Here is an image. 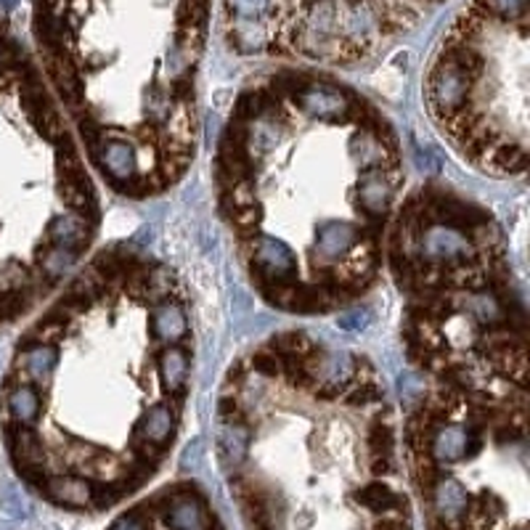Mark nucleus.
<instances>
[{
  "instance_id": "obj_1",
  "label": "nucleus",
  "mask_w": 530,
  "mask_h": 530,
  "mask_svg": "<svg viewBox=\"0 0 530 530\" xmlns=\"http://www.w3.org/2000/svg\"><path fill=\"white\" fill-rule=\"evenodd\" d=\"M472 90V80L457 69L443 53L438 56L430 77H427V104L438 119H454L467 109Z\"/></svg>"
},
{
  "instance_id": "obj_2",
  "label": "nucleus",
  "mask_w": 530,
  "mask_h": 530,
  "mask_svg": "<svg viewBox=\"0 0 530 530\" xmlns=\"http://www.w3.org/2000/svg\"><path fill=\"white\" fill-rule=\"evenodd\" d=\"M358 361L345 350H313L303 361L305 388H313L321 398H334L348 390L356 380Z\"/></svg>"
},
{
  "instance_id": "obj_3",
  "label": "nucleus",
  "mask_w": 530,
  "mask_h": 530,
  "mask_svg": "<svg viewBox=\"0 0 530 530\" xmlns=\"http://www.w3.org/2000/svg\"><path fill=\"white\" fill-rule=\"evenodd\" d=\"M417 255H419L417 260L425 263V265L454 268L459 263L472 260L475 247H472V242L467 239L465 231L443 226V223H427V226H422V231L417 236Z\"/></svg>"
},
{
  "instance_id": "obj_4",
  "label": "nucleus",
  "mask_w": 530,
  "mask_h": 530,
  "mask_svg": "<svg viewBox=\"0 0 530 530\" xmlns=\"http://www.w3.org/2000/svg\"><path fill=\"white\" fill-rule=\"evenodd\" d=\"M252 276L257 279V287L265 284H289L297 273L295 252L276 236H257L252 244Z\"/></svg>"
},
{
  "instance_id": "obj_5",
  "label": "nucleus",
  "mask_w": 530,
  "mask_h": 530,
  "mask_svg": "<svg viewBox=\"0 0 530 530\" xmlns=\"http://www.w3.org/2000/svg\"><path fill=\"white\" fill-rule=\"evenodd\" d=\"M295 104L308 114V117H316V119H326V122H342L348 119V111H350V93L332 85V82H316L311 80L308 88H303L300 93L292 96Z\"/></svg>"
},
{
  "instance_id": "obj_6",
  "label": "nucleus",
  "mask_w": 530,
  "mask_h": 530,
  "mask_svg": "<svg viewBox=\"0 0 530 530\" xmlns=\"http://www.w3.org/2000/svg\"><path fill=\"white\" fill-rule=\"evenodd\" d=\"M480 430H465L457 425H438L430 430L427 451L435 465H454L462 459H470L480 451Z\"/></svg>"
},
{
  "instance_id": "obj_7",
  "label": "nucleus",
  "mask_w": 530,
  "mask_h": 530,
  "mask_svg": "<svg viewBox=\"0 0 530 530\" xmlns=\"http://www.w3.org/2000/svg\"><path fill=\"white\" fill-rule=\"evenodd\" d=\"M358 239H364V234L348 223V220H326L316 228V244H313V260L316 265H332L345 260Z\"/></svg>"
},
{
  "instance_id": "obj_8",
  "label": "nucleus",
  "mask_w": 530,
  "mask_h": 530,
  "mask_svg": "<svg viewBox=\"0 0 530 530\" xmlns=\"http://www.w3.org/2000/svg\"><path fill=\"white\" fill-rule=\"evenodd\" d=\"M8 449H11V459H13L16 470L32 486L40 488L48 475L42 472L45 451H42V443L35 435V430L32 427H8Z\"/></svg>"
},
{
  "instance_id": "obj_9",
  "label": "nucleus",
  "mask_w": 530,
  "mask_h": 530,
  "mask_svg": "<svg viewBox=\"0 0 530 530\" xmlns=\"http://www.w3.org/2000/svg\"><path fill=\"white\" fill-rule=\"evenodd\" d=\"M93 157L98 159V167L109 175V181L122 188L127 181L135 178V170H138V159H135V149L133 143H127L125 138H117V135H104L101 143L96 146Z\"/></svg>"
},
{
  "instance_id": "obj_10",
  "label": "nucleus",
  "mask_w": 530,
  "mask_h": 530,
  "mask_svg": "<svg viewBox=\"0 0 530 530\" xmlns=\"http://www.w3.org/2000/svg\"><path fill=\"white\" fill-rule=\"evenodd\" d=\"M356 196H358V207L372 220H382V215L390 210V202H393V183H390L388 173L366 170L356 186Z\"/></svg>"
},
{
  "instance_id": "obj_11",
  "label": "nucleus",
  "mask_w": 530,
  "mask_h": 530,
  "mask_svg": "<svg viewBox=\"0 0 530 530\" xmlns=\"http://www.w3.org/2000/svg\"><path fill=\"white\" fill-rule=\"evenodd\" d=\"M40 491L61 504V507H72V510H80V507H88L93 504V483L85 480V478H74V475H53V478H45Z\"/></svg>"
},
{
  "instance_id": "obj_12",
  "label": "nucleus",
  "mask_w": 530,
  "mask_h": 530,
  "mask_svg": "<svg viewBox=\"0 0 530 530\" xmlns=\"http://www.w3.org/2000/svg\"><path fill=\"white\" fill-rule=\"evenodd\" d=\"M90 223L80 215H56L50 223H48V244L53 247H61V250H69L74 255H80L88 242H90Z\"/></svg>"
},
{
  "instance_id": "obj_13",
  "label": "nucleus",
  "mask_w": 530,
  "mask_h": 530,
  "mask_svg": "<svg viewBox=\"0 0 530 530\" xmlns=\"http://www.w3.org/2000/svg\"><path fill=\"white\" fill-rule=\"evenodd\" d=\"M45 69H48L56 90L61 93V98L69 106H77L82 101V82H80V74H77L72 58L66 56V50H45Z\"/></svg>"
},
{
  "instance_id": "obj_14",
  "label": "nucleus",
  "mask_w": 530,
  "mask_h": 530,
  "mask_svg": "<svg viewBox=\"0 0 530 530\" xmlns=\"http://www.w3.org/2000/svg\"><path fill=\"white\" fill-rule=\"evenodd\" d=\"M151 334L167 348L178 345L188 334V319L178 303H157L151 311Z\"/></svg>"
},
{
  "instance_id": "obj_15",
  "label": "nucleus",
  "mask_w": 530,
  "mask_h": 530,
  "mask_svg": "<svg viewBox=\"0 0 530 530\" xmlns=\"http://www.w3.org/2000/svg\"><path fill=\"white\" fill-rule=\"evenodd\" d=\"M173 433H175V414L165 403L143 411V417L135 425V438L141 443H149V446H157V449H162L167 441H173Z\"/></svg>"
},
{
  "instance_id": "obj_16",
  "label": "nucleus",
  "mask_w": 530,
  "mask_h": 530,
  "mask_svg": "<svg viewBox=\"0 0 530 530\" xmlns=\"http://www.w3.org/2000/svg\"><path fill=\"white\" fill-rule=\"evenodd\" d=\"M250 449V430L242 419H231L220 425L218 433V454L226 470H236L247 459Z\"/></svg>"
},
{
  "instance_id": "obj_17",
  "label": "nucleus",
  "mask_w": 530,
  "mask_h": 530,
  "mask_svg": "<svg viewBox=\"0 0 530 530\" xmlns=\"http://www.w3.org/2000/svg\"><path fill=\"white\" fill-rule=\"evenodd\" d=\"M430 502L438 507V518L443 523H451L462 515H467V504H470V496L465 494V488L451 480V478H438L433 494H430Z\"/></svg>"
},
{
  "instance_id": "obj_18",
  "label": "nucleus",
  "mask_w": 530,
  "mask_h": 530,
  "mask_svg": "<svg viewBox=\"0 0 530 530\" xmlns=\"http://www.w3.org/2000/svg\"><path fill=\"white\" fill-rule=\"evenodd\" d=\"M159 377H162V385L170 396H183V388H186V377H188V356L181 345H173V348H165L159 353Z\"/></svg>"
},
{
  "instance_id": "obj_19",
  "label": "nucleus",
  "mask_w": 530,
  "mask_h": 530,
  "mask_svg": "<svg viewBox=\"0 0 530 530\" xmlns=\"http://www.w3.org/2000/svg\"><path fill=\"white\" fill-rule=\"evenodd\" d=\"M467 308H470V313L475 316V321L480 326L496 329V326H504V321H507V305H504V300L494 289H488V287L478 289V292H470Z\"/></svg>"
},
{
  "instance_id": "obj_20",
  "label": "nucleus",
  "mask_w": 530,
  "mask_h": 530,
  "mask_svg": "<svg viewBox=\"0 0 530 530\" xmlns=\"http://www.w3.org/2000/svg\"><path fill=\"white\" fill-rule=\"evenodd\" d=\"M350 154L364 170H385L388 162L396 165V159H388V146L380 143L369 130H358L350 138Z\"/></svg>"
},
{
  "instance_id": "obj_21",
  "label": "nucleus",
  "mask_w": 530,
  "mask_h": 530,
  "mask_svg": "<svg viewBox=\"0 0 530 530\" xmlns=\"http://www.w3.org/2000/svg\"><path fill=\"white\" fill-rule=\"evenodd\" d=\"M56 361H58V350L53 345H27L21 350V366L37 385H45L50 380Z\"/></svg>"
},
{
  "instance_id": "obj_22",
  "label": "nucleus",
  "mask_w": 530,
  "mask_h": 530,
  "mask_svg": "<svg viewBox=\"0 0 530 530\" xmlns=\"http://www.w3.org/2000/svg\"><path fill=\"white\" fill-rule=\"evenodd\" d=\"M356 502L366 507L369 512L388 515V512H403L406 515V499L393 494L385 483H369L356 494Z\"/></svg>"
},
{
  "instance_id": "obj_23",
  "label": "nucleus",
  "mask_w": 530,
  "mask_h": 530,
  "mask_svg": "<svg viewBox=\"0 0 530 530\" xmlns=\"http://www.w3.org/2000/svg\"><path fill=\"white\" fill-rule=\"evenodd\" d=\"M8 411L19 427H29L40 417V393L32 385H16L8 393Z\"/></svg>"
},
{
  "instance_id": "obj_24",
  "label": "nucleus",
  "mask_w": 530,
  "mask_h": 530,
  "mask_svg": "<svg viewBox=\"0 0 530 530\" xmlns=\"http://www.w3.org/2000/svg\"><path fill=\"white\" fill-rule=\"evenodd\" d=\"M58 194L64 199V204L85 218L90 226L96 223V199H93V188L90 186H82V183H72V181H58Z\"/></svg>"
},
{
  "instance_id": "obj_25",
  "label": "nucleus",
  "mask_w": 530,
  "mask_h": 530,
  "mask_svg": "<svg viewBox=\"0 0 530 530\" xmlns=\"http://www.w3.org/2000/svg\"><path fill=\"white\" fill-rule=\"evenodd\" d=\"M74 252L69 250H61V247H53V244H45L42 250H37V265L45 276V281H56L61 279L72 265H74Z\"/></svg>"
},
{
  "instance_id": "obj_26",
  "label": "nucleus",
  "mask_w": 530,
  "mask_h": 530,
  "mask_svg": "<svg viewBox=\"0 0 530 530\" xmlns=\"http://www.w3.org/2000/svg\"><path fill=\"white\" fill-rule=\"evenodd\" d=\"M273 348V353H279L284 361H305L316 348L311 345V340L305 337V334H300V332H284V334H279V337H273V342H271Z\"/></svg>"
},
{
  "instance_id": "obj_27",
  "label": "nucleus",
  "mask_w": 530,
  "mask_h": 530,
  "mask_svg": "<svg viewBox=\"0 0 530 530\" xmlns=\"http://www.w3.org/2000/svg\"><path fill=\"white\" fill-rule=\"evenodd\" d=\"M167 135H170V143L175 146H191V135H194V122H191V114H188V106L186 104H178L167 117Z\"/></svg>"
},
{
  "instance_id": "obj_28",
  "label": "nucleus",
  "mask_w": 530,
  "mask_h": 530,
  "mask_svg": "<svg viewBox=\"0 0 530 530\" xmlns=\"http://www.w3.org/2000/svg\"><path fill=\"white\" fill-rule=\"evenodd\" d=\"M236 122H252V119H257V117H263V93L260 90H247V93H242L239 96V101H236Z\"/></svg>"
},
{
  "instance_id": "obj_29",
  "label": "nucleus",
  "mask_w": 530,
  "mask_h": 530,
  "mask_svg": "<svg viewBox=\"0 0 530 530\" xmlns=\"http://www.w3.org/2000/svg\"><path fill=\"white\" fill-rule=\"evenodd\" d=\"M260 218H263V210H260V204L236 207V210L231 212V223H234V228H236L239 234H244V236H252V234L257 231V226H260Z\"/></svg>"
},
{
  "instance_id": "obj_30",
  "label": "nucleus",
  "mask_w": 530,
  "mask_h": 530,
  "mask_svg": "<svg viewBox=\"0 0 530 530\" xmlns=\"http://www.w3.org/2000/svg\"><path fill=\"white\" fill-rule=\"evenodd\" d=\"M475 5L491 11V13L502 16V19H518V16L526 13L528 0H475Z\"/></svg>"
},
{
  "instance_id": "obj_31",
  "label": "nucleus",
  "mask_w": 530,
  "mask_h": 530,
  "mask_svg": "<svg viewBox=\"0 0 530 530\" xmlns=\"http://www.w3.org/2000/svg\"><path fill=\"white\" fill-rule=\"evenodd\" d=\"M526 167V151L523 149H515V146H504L494 154V170L499 173H515V170H523Z\"/></svg>"
},
{
  "instance_id": "obj_32",
  "label": "nucleus",
  "mask_w": 530,
  "mask_h": 530,
  "mask_svg": "<svg viewBox=\"0 0 530 530\" xmlns=\"http://www.w3.org/2000/svg\"><path fill=\"white\" fill-rule=\"evenodd\" d=\"M377 401H382V390L374 382L353 385L345 393V403H350V406H369V403H377Z\"/></svg>"
},
{
  "instance_id": "obj_33",
  "label": "nucleus",
  "mask_w": 530,
  "mask_h": 530,
  "mask_svg": "<svg viewBox=\"0 0 530 530\" xmlns=\"http://www.w3.org/2000/svg\"><path fill=\"white\" fill-rule=\"evenodd\" d=\"M226 8L244 24L263 16V11L268 8V0H226Z\"/></svg>"
},
{
  "instance_id": "obj_34",
  "label": "nucleus",
  "mask_w": 530,
  "mask_h": 530,
  "mask_svg": "<svg viewBox=\"0 0 530 530\" xmlns=\"http://www.w3.org/2000/svg\"><path fill=\"white\" fill-rule=\"evenodd\" d=\"M369 449H372V457L374 454H393V449H396L393 427L390 425H374L372 433H369Z\"/></svg>"
},
{
  "instance_id": "obj_35",
  "label": "nucleus",
  "mask_w": 530,
  "mask_h": 530,
  "mask_svg": "<svg viewBox=\"0 0 530 530\" xmlns=\"http://www.w3.org/2000/svg\"><path fill=\"white\" fill-rule=\"evenodd\" d=\"M252 366L257 372L268 374V377H279L284 372V358L279 353H273V350H260V353H255Z\"/></svg>"
},
{
  "instance_id": "obj_36",
  "label": "nucleus",
  "mask_w": 530,
  "mask_h": 530,
  "mask_svg": "<svg viewBox=\"0 0 530 530\" xmlns=\"http://www.w3.org/2000/svg\"><path fill=\"white\" fill-rule=\"evenodd\" d=\"M369 321H372V313L366 308H353V311H348V313L340 316L337 326L345 329V332H361V329H366Z\"/></svg>"
},
{
  "instance_id": "obj_37",
  "label": "nucleus",
  "mask_w": 530,
  "mask_h": 530,
  "mask_svg": "<svg viewBox=\"0 0 530 530\" xmlns=\"http://www.w3.org/2000/svg\"><path fill=\"white\" fill-rule=\"evenodd\" d=\"M231 204H234V210L236 207H250V204H257L255 202V188H252V181L247 178V181H239V183H234L231 186Z\"/></svg>"
},
{
  "instance_id": "obj_38",
  "label": "nucleus",
  "mask_w": 530,
  "mask_h": 530,
  "mask_svg": "<svg viewBox=\"0 0 530 530\" xmlns=\"http://www.w3.org/2000/svg\"><path fill=\"white\" fill-rule=\"evenodd\" d=\"M194 85H191V74H183V77H175L173 80V90H170V96L178 101V104H188V98H191V90Z\"/></svg>"
},
{
  "instance_id": "obj_39",
  "label": "nucleus",
  "mask_w": 530,
  "mask_h": 530,
  "mask_svg": "<svg viewBox=\"0 0 530 530\" xmlns=\"http://www.w3.org/2000/svg\"><path fill=\"white\" fill-rule=\"evenodd\" d=\"M111 530H151V523L141 515V510H135V512L125 515L122 520H117V526Z\"/></svg>"
},
{
  "instance_id": "obj_40",
  "label": "nucleus",
  "mask_w": 530,
  "mask_h": 530,
  "mask_svg": "<svg viewBox=\"0 0 530 530\" xmlns=\"http://www.w3.org/2000/svg\"><path fill=\"white\" fill-rule=\"evenodd\" d=\"M372 472L374 475H390L393 472V454H374L372 457Z\"/></svg>"
},
{
  "instance_id": "obj_41",
  "label": "nucleus",
  "mask_w": 530,
  "mask_h": 530,
  "mask_svg": "<svg viewBox=\"0 0 530 530\" xmlns=\"http://www.w3.org/2000/svg\"><path fill=\"white\" fill-rule=\"evenodd\" d=\"M374 530H409V520L406 518H382Z\"/></svg>"
},
{
  "instance_id": "obj_42",
  "label": "nucleus",
  "mask_w": 530,
  "mask_h": 530,
  "mask_svg": "<svg viewBox=\"0 0 530 530\" xmlns=\"http://www.w3.org/2000/svg\"><path fill=\"white\" fill-rule=\"evenodd\" d=\"M348 3H350V8H353V5H361V0H348Z\"/></svg>"
}]
</instances>
